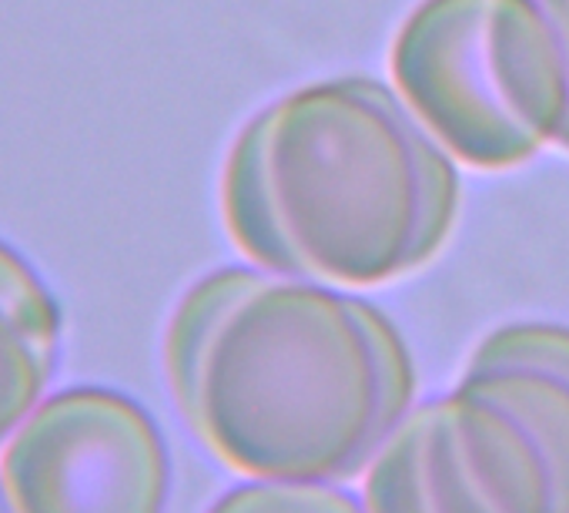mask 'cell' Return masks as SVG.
Wrapping results in <instances>:
<instances>
[{
  "mask_svg": "<svg viewBox=\"0 0 569 513\" xmlns=\"http://www.w3.org/2000/svg\"><path fill=\"white\" fill-rule=\"evenodd\" d=\"M164 376L198 443L251 480L359 476L416 399L379 306L261 266L214 269L178 299Z\"/></svg>",
  "mask_w": 569,
  "mask_h": 513,
  "instance_id": "6da1fadb",
  "label": "cell"
},
{
  "mask_svg": "<svg viewBox=\"0 0 569 513\" xmlns=\"http://www.w3.org/2000/svg\"><path fill=\"white\" fill-rule=\"evenodd\" d=\"M456 158L376 78H329L261 108L221 171L231 241L261 269L386 286L426 269L459 218Z\"/></svg>",
  "mask_w": 569,
  "mask_h": 513,
  "instance_id": "7a4b0ae2",
  "label": "cell"
},
{
  "mask_svg": "<svg viewBox=\"0 0 569 513\" xmlns=\"http://www.w3.org/2000/svg\"><path fill=\"white\" fill-rule=\"evenodd\" d=\"M362 506L569 513V329H492L456 389L412 406L386 440Z\"/></svg>",
  "mask_w": 569,
  "mask_h": 513,
  "instance_id": "3957f363",
  "label": "cell"
},
{
  "mask_svg": "<svg viewBox=\"0 0 569 513\" xmlns=\"http://www.w3.org/2000/svg\"><path fill=\"white\" fill-rule=\"evenodd\" d=\"M389 68L432 138L479 171L526 165L569 125L566 51L539 0H422Z\"/></svg>",
  "mask_w": 569,
  "mask_h": 513,
  "instance_id": "277c9868",
  "label": "cell"
},
{
  "mask_svg": "<svg viewBox=\"0 0 569 513\" xmlns=\"http://www.w3.org/2000/svg\"><path fill=\"white\" fill-rule=\"evenodd\" d=\"M8 510L154 513L168 503L171 456L148 410L104 386L44 396L0 453Z\"/></svg>",
  "mask_w": 569,
  "mask_h": 513,
  "instance_id": "5b68a950",
  "label": "cell"
},
{
  "mask_svg": "<svg viewBox=\"0 0 569 513\" xmlns=\"http://www.w3.org/2000/svg\"><path fill=\"white\" fill-rule=\"evenodd\" d=\"M61 363V309L38 269L0 241V446L48 396Z\"/></svg>",
  "mask_w": 569,
  "mask_h": 513,
  "instance_id": "8992f818",
  "label": "cell"
},
{
  "mask_svg": "<svg viewBox=\"0 0 569 513\" xmlns=\"http://www.w3.org/2000/svg\"><path fill=\"white\" fill-rule=\"evenodd\" d=\"M362 503L336 486L332 480H254L228 490L221 500H214V510H359Z\"/></svg>",
  "mask_w": 569,
  "mask_h": 513,
  "instance_id": "52a82bcc",
  "label": "cell"
},
{
  "mask_svg": "<svg viewBox=\"0 0 569 513\" xmlns=\"http://www.w3.org/2000/svg\"><path fill=\"white\" fill-rule=\"evenodd\" d=\"M539 8H542L546 18L552 21L556 34H559V41H562V51H566V68H569V0H539ZM556 148L569 151V125H566V131H562V138H559Z\"/></svg>",
  "mask_w": 569,
  "mask_h": 513,
  "instance_id": "ba28073f",
  "label": "cell"
},
{
  "mask_svg": "<svg viewBox=\"0 0 569 513\" xmlns=\"http://www.w3.org/2000/svg\"><path fill=\"white\" fill-rule=\"evenodd\" d=\"M0 510H8V496H4V486H0Z\"/></svg>",
  "mask_w": 569,
  "mask_h": 513,
  "instance_id": "9c48e42d",
  "label": "cell"
}]
</instances>
